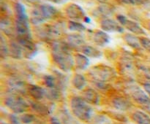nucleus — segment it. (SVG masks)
<instances>
[{"label": "nucleus", "mask_w": 150, "mask_h": 124, "mask_svg": "<svg viewBox=\"0 0 150 124\" xmlns=\"http://www.w3.org/2000/svg\"><path fill=\"white\" fill-rule=\"evenodd\" d=\"M51 124H61V123L59 122V120L56 118H51Z\"/></svg>", "instance_id": "28"}, {"label": "nucleus", "mask_w": 150, "mask_h": 124, "mask_svg": "<svg viewBox=\"0 0 150 124\" xmlns=\"http://www.w3.org/2000/svg\"><path fill=\"white\" fill-rule=\"evenodd\" d=\"M5 105L16 113H23L28 109L26 102L17 96H11L5 99Z\"/></svg>", "instance_id": "5"}, {"label": "nucleus", "mask_w": 150, "mask_h": 124, "mask_svg": "<svg viewBox=\"0 0 150 124\" xmlns=\"http://www.w3.org/2000/svg\"><path fill=\"white\" fill-rule=\"evenodd\" d=\"M52 56L54 63L60 69L69 71L73 69L75 64L74 60L65 45L61 42L54 44L52 50Z\"/></svg>", "instance_id": "1"}, {"label": "nucleus", "mask_w": 150, "mask_h": 124, "mask_svg": "<svg viewBox=\"0 0 150 124\" xmlns=\"http://www.w3.org/2000/svg\"><path fill=\"white\" fill-rule=\"evenodd\" d=\"M92 39H93V42L96 45L101 47L105 46L110 41L109 36L105 33V32L100 30H97L94 32Z\"/></svg>", "instance_id": "11"}, {"label": "nucleus", "mask_w": 150, "mask_h": 124, "mask_svg": "<svg viewBox=\"0 0 150 124\" xmlns=\"http://www.w3.org/2000/svg\"><path fill=\"white\" fill-rule=\"evenodd\" d=\"M44 80H45V83L46 84V85L49 88H54L55 86V80L53 77L51 76L48 75V76H45V78H44Z\"/></svg>", "instance_id": "24"}, {"label": "nucleus", "mask_w": 150, "mask_h": 124, "mask_svg": "<svg viewBox=\"0 0 150 124\" xmlns=\"http://www.w3.org/2000/svg\"><path fill=\"white\" fill-rule=\"evenodd\" d=\"M57 10L50 4H43L35 9L32 13V21L35 24H38L44 20L52 18L57 15Z\"/></svg>", "instance_id": "3"}, {"label": "nucleus", "mask_w": 150, "mask_h": 124, "mask_svg": "<svg viewBox=\"0 0 150 124\" xmlns=\"http://www.w3.org/2000/svg\"><path fill=\"white\" fill-rule=\"evenodd\" d=\"M140 42L142 48L150 53V39L144 36H141Z\"/></svg>", "instance_id": "23"}, {"label": "nucleus", "mask_w": 150, "mask_h": 124, "mask_svg": "<svg viewBox=\"0 0 150 124\" xmlns=\"http://www.w3.org/2000/svg\"><path fill=\"white\" fill-rule=\"evenodd\" d=\"M113 106L116 109L120 111H127L132 106V104L128 99L123 97H117L113 99Z\"/></svg>", "instance_id": "12"}, {"label": "nucleus", "mask_w": 150, "mask_h": 124, "mask_svg": "<svg viewBox=\"0 0 150 124\" xmlns=\"http://www.w3.org/2000/svg\"><path fill=\"white\" fill-rule=\"evenodd\" d=\"M117 20L119 23L122 25L124 28L130 31L131 33L136 35H143L146 34V32L144 30L143 28L140 26L138 23L127 18L125 16L119 15L117 16Z\"/></svg>", "instance_id": "7"}, {"label": "nucleus", "mask_w": 150, "mask_h": 124, "mask_svg": "<svg viewBox=\"0 0 150 124\" xmlns=\"http://www.w3.org/2000/svg\"><path fill=\"white\" fill-rule=\"evenodd\" d=\"M74 63L78 69L83 70L88 67L89 61L88 59V57H86V55H84L83 54L78 53L75 56Z\"/></svg>", "instance_id": "17"}, {"label": "nucleus", "mask_w": 150, "mask_h": 124, "mask_svg": "<svg viewBox=\"0 0 150 124\" xmlns=\"http://www.w3.org/2000/svg\"><path fill=\"white\" fill-rule=\"evenodd\" d=\"M4 124H5V123H4Z\"/></svg>", "instance_id": "31"}, {"label": "nucleus", "mask_w": 150, "mask_h": 124, "mask_svg": "<svg viewBox=\"0 0 150 124\" xmlns=\"http://www.w3.org/2000/svg\"><path fill=\"white\" fill-rule=\"evenodd\" d=\"M81 50L82 54L89 58H98L102 55V53L100 50L92 46H89V45H85Z\"/></svg>", "instance_id": "16"}, {"label": "nucleus", "mask_w": 150, "mask_h": 124, "mask_svg": "<svg viewBox=\"0 0 150 124\" xmlns=\"http://www.w3.org/2000/svg\"><path fill=\"white\" fill-rule=\"evenodd\" d=\"M29 93L35 99H42L46 94V92L41 87L37 85H32L29 88Z\"/></svg>", "instance_id": "18"}, {"label": "nucleus", "mask_w": 150, "mask_h": 124, "mask_svg": "<svg viewBox=\"0 0 150 124\" xmlns=\"http://www.w3.org/2000/svg\"><path fill=\"white\" fill-rule=\"evenodd\" d=\"M124 4L129 5H142L146 4L148 0H121Z\"/></svg>", "instance_id": "22"}, {"label": "nucleus", "mask_w": 150, "mask_h": 124, "mask_svg": "<svg viewBox=\"0 0 150 124\" xmlns=\"http://www.w3.org/2000/svg\"><path fill=\"white\" fill-rule=\"evenodd\" d=\"M83 99L89 104H98L99 103L100 96L95 90L92 88H88L83 91Z\"/></svg>", "instance_id": "13"}, {"label": "nucleus", "mask_w": 150, "mask_h": 124, "mask_svg": "<svg viewBox=\"0 0 150 124\" xmlns=\"http://www.w3.org/2000/svg\"><path fill=\"white\" fill-rule=\"evenodd\" d=\"M127 93L133 100L141 104L149 105L150 99L147 93L142 88L136 85L129 86L127 88Z\"/></svg>", "instance_id": "6"}, {"label": "nucleus", "mask_w": 150, "mask_h": 124, "mask_svg": "<svg viewBox=\"0 0 150 124\" xmlns=\"http://www.w3.org/2000/svg\"><path fill=\"white\" fill-rule=\"evenodd\" d=\"M91 75L97 82H108L115 76L114 69L107 66H97L91 69Z\"/></svg>", "instance_id": "4"}, {"label": "nucleus", "mask_w": 150, "mask_h": 124, "mask_svg": "<svg viewBox=\"0 0 150 124\" xmlns=\"http://www.w3.org/2000/svg\"><path fill=\"white\" fill-rule=\"evenodd\" d=\"M71 110L75 116L82 121H88L92 118L93 109L83 98L73 97L70 102Z\"/></svg>", "instance_id": "2"}, {"label": "nucleus", "mask_w": 150, "mask_h": 124, "mask_svg": "<svg viewBox=\"0 0 150 124\" xmlns=\"http://www.w3.org/2000/svg\"><path fill=\"white\" fill-rule=\"evenodd\" d=\"M72 83L76 89L81 90L86 85V80L85 77L81 74H76L72 80Z\"/></svg>", "instance_id": "19"}, {"label": "nucleus", "mask_w": 150, "mask_h": 124, "mask_svg": "<svg viewBox=\"0 0 150 124\" xmlns=\"http://www.w3.org/2000/svg\"><path fill=\"white\" fill-rule=\"evenodd\" d=\"M68 28L70 31L76 32H83L86 30V27L82 23L77 21H70L68 23Z\"/></svg>", "instance_id": "20"}, {"label": "nucleus", "mask_w": 150, "mask_h": 124, "mask_svg": "<svg viewBox=\"0 0 150 124\" xmlns=\"http://www.w3.org/2000/svg\"><path fill=\"white\" fill-rule=\"evenodd\" d=\"M50 1H54V2H55V3H61V2H62V1H64V0H50Z\"/></svg>", "instance_id": "29"}, {"label": "nucleus", "mask_w": 150, "mask_h": 124, "mask_svg": "<svg viewBox=\"0 0 150 124\" xmlns=\"http://www.w3.org/2000/svg\"><path fill=\"white\" fill-rule=\"evenodd\" d=\"M132 119L136 124H150V116L143 111H135L132 115Z\"/></svg>", "instance_id": "14"}, {"label": "nucleus", "mask_w": 150, "mask_h": 124, "mask_svg": "<svg viewBox=\"0 0 150 124\" xmlns=\"http://www.w3.org/2000/svg\"><path fill=\"white\" fill-rule=\"evenodd\" d=\"M11 46V51L13 56L16 57V58H19L22 53L21 46L20 44L18 45L17 43H13Z\"/></svg>", "instance_id": "21"}, {"label": "nucleus", "mask_w": 150, "mask_h": 124, "mask_svg": "<svg viewBox=\"0 0 150 124\" xmlns=\"http://www.w3.org/2000/svg\"><path fill=\"white\" fill-rule=\"evenodd\" d=\"M34 120V118L31 115H24L21 117V120L23 123H31Z\"/></svg>", "instance_id": "25"}, {"label": "nucleus", "mask_w": 150, "mask_h": 124, "mask_svg": "<svg viewBox=\"0 0 150 124\" xmlns=\"http://www.w3.org/2000/svg\"><path fill=\"white\" fill-rule=\"evenodd\" d=\"M100 27L105 32L122 33L124 32V27L118 21L111 18H105L101 20Z\"/></svg>", "instance_id": "8"}, {"label": "nucleus", "mask_w": 150, "mask_h": 124, "mask_svg": "<svg viewBox=\"0 0 150 124\" xmlns=\"http://www.w3.org/2000/svg\"><path fill=\"white\" fill-rule=\"evenodd\" d=\"M144 89L145 92L148 94V96H150V81L146 82L144 84Z\"/></svg>", "instance_id": "27"}, {"label": "nucleus", "mask_w": 150, "mask_h": 124, "mask_svg": "<svg viewBox=\"0 0 150 124\" xmlns=\"http://www.w3.org/2000/svg\"><path fill=\"white\" fill-rule=\"evenodd\" d=\"M147 26H148V29H149V30L150 31V21L149 22V23H148Z\"/></svg>", "instance_id": "30"}, {"label": "nucleus", "mask_w": 150, "mask_h": 124, "mask_svg": "<svg viewBox=\"0 0 150 124\" xmlns=\"http://www.w3.org/2000/svg\"><path fill=\"white\" fill-rule=\"evenodd\" d=\"M66 15L73 20H85L86 16L83 9L76 4H70L65 9Z\"/></svg>", "instance_id": "9"}, {"label": "nucleus", "mask_w": 150, "mask_h": 124, "mask_svg": "<svg viewBox=\"0 0 150 124\" xmlns=\"http://www.w3.org/2000/svg\"><path fill=\"white\" fill-rule=\"evenodd\" d=\"M35 109H36L38 112H41V113H44V112H46L47 108L45 106H44L43 105H40L39 104H35Z\"/></svg>", "instance_id": "26"}, {"label": "nucleus", "mask_w": 150, "mask_h": 124, "mask_svg": "<svg viewBox=\"0 0 150 124\" xmlns=\"http://www.w3.org/2000/svg\"><path fill=\"white\" fill-rule=\"evenodd\" d=\"M124 39L126 43L134 49H140L142 48L140 38L133 34H126L124 36Z\"/></svg>", "instance_id": "15"}, {"label": "nucleus", "mask_w": 150, "mask_h": 124, "mask_svg": "<svg viewBox=\"0 0 150 124\" xmlns=\"http://www.w3.org/2000/svg\"><path fill=\"white\" fill-rule=\"evenodd\" d=\"M67 41L69 46L77 49L81 50L86 45L84 39L82 37V36L77 34L69 35L67 37Z\"/></svg>", "instance_id": "10"}]
</instances>
